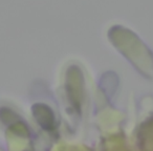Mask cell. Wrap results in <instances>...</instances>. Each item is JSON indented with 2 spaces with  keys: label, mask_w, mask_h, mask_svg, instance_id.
<instances>
[{
  "label": "cell",
  "mask_w": 153,
  "mask_h": 151,
  "mask_svg": "<svg viewBox=\"0 0 153 151\" xmlns=\"http://www.w3.org/2000/svg\"><path fill=\"white\" fill-rule=\"evenodd\" d=\"M58 151H85L82 148H74V147H64V148H60Z\"/></svg>",
  "instance_id": "cell-1"
}]
</instances>
